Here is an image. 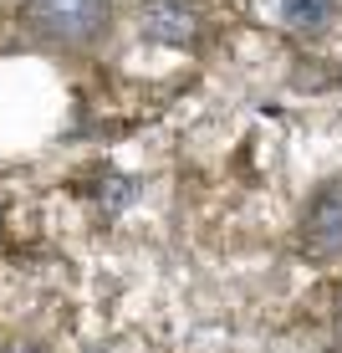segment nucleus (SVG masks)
Returning <instances> with one entry per match:
<instances>
[{
  "mask_svg": "<svg viewBox=\"0 0 342 353\" xmlns=\"http://www.w3.org/2000/svg\"><path fill=\"white\" fill-rule=\"evenodd\" d=\"M107 16H113V0H31L26 21L41 41L56 46H87L107 31Z\"/></svg>",
  "mask_w": 342,
  "mask_h": 353,
  "instance_id": "obj_1",
  "label": "nucleus"
},
{
  "mask_svg": "<svg viewBox=\"0 0 342 353\" xmlns=\"http://www.w3.org/2000/svg\"><path fill=\"white\" fill-rule=\"evenodd\" d=\"M301 251L342 256V190H322L301 215Z\"/></svg>",
  "mask_w": 342,
  "mask_h": 353,
  "instance_id": "obj_2",
  "label": "nucleus"
},
{
  "mask_svg": "<svg viewBox=\"0 0 342 353\" xmlns=\"http://www.w3.org/2000/svg\"><path fill=\"white\" fill-rule=\"evenodd\" d=\"M194 31H200L194 10L169 6V0L143 6V36H153V41H164V46H194Z\"/></svg>",
  "mask_w": 342,
  "mask_h": 353,
  "instance_id": "obj_3",
  "label": "nucleus"
},
{
  "mask_svg": "<svg viewBox=\"0 0 342 353\" xmlns=\"http://www.w3.org/2000/svg\"><path fill=\"white\" fill-rule=\"evenodd\" d=\"M281 21L291 31H322L332 21V0H281Z\"/></svg>",
  "mask_w": 342,
  "mask_h": 353,
  "instance_id": "obj_4",
  "label": "nucleus"
},
{
  "mask_svg": "<svg viewBox=\"0 0 342 353\" xmlns=\"http://www.w3.org/2000/svg\"><path fill=\"white\" fill-rule=\"evenodd\" d=\"M337 327H342V307H337Z\"/></svg>",
  "mask_w": 342,
  "mask_h": 353,
  "instance_id": "obj_5",
  "label": "nucleus"
}]
</instances>
